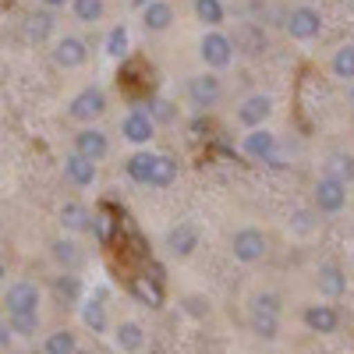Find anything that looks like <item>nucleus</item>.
Here are the masks:
<instances>
[{"mask_svg": "<svg viewBox=\"0 0 354 354\" xmlns=\"http://www.w3.org/2000/svg\"><path fill=\"white\" fill-rule=\"evenodd\" d=\"M248 326L259 340L280 337V298L277 294H255L252 308H248Z\"/></svg>", "mask_w": 354, "mask_h": 354, "instance_id": "obj_1", "label": "nucleus"}, {"mask_svg": "<svg viewBox=\"0 0 354 354\" xmlns=\"http://www.w3.org/2000/svg\"><path fill=\"white\" fill-rule=\"evenodd\" d=\"M106 113V93L103 88H96V85H85L82 93L68 103V117L71 121H78V124H93V121H100V117Z\"/></svg>", "mask_w": 354, "mask_h": 354, "instance_id": "obj_2", "label": "nucleus"}, {"mask_svg": "<svg viewBox=\"0 0 354 354\" xmlns=\"http://www.w3.org/2000/svg\"><path fill=\"white\" fill-rule=\"evenodd\" d=\"M198 57H202V64L209 68V71L230 68V61H234V43H230V36L209 28V32L202 36V43H198Z\"/></svg>", "mask_w": 354, "mask_h": 354, "instance_id": "obj_3", "label": "nucleus"}, {"mask_svg": "<svg viewBox=\"0 0 354 354\" xmlns=\"http://www.w3.org/2000/svg\"><path fill=\"white\" fill-rule=\"evenodd\" d=\"M266 252H270V238H266L259 227H241V230H234V238H230V255L238 259V262H259Z\"/></svg>", "mask_w": 354, "mask_h": 354, "instance_id": "obj_4", "label": "nucleus"}, {"mask_svg": "<svg viewBox=\"0 0 354 354\" xmlns=\"http://www.w3.org/2000/svg\"><path fill=\"white\" fill-rule=\"evenodd\" d=\"M39 298L43 294L32 280H15L4 294V308H8V315H32V312H39Z\"/></svg>", "mask_w": 354, "mask_h": 354, "instance_id": "obj_5", "label": "nucleus"}, {"mask_svg": "<svg viewBox=\"0 0 354 354\" xmlns=\"http://www.w3.org/2000/svg\"><path fill=\"white\" fill-rule=\"evenodd\" d=\"M319 32H322V15H319L315 8L301 4V8H294V11L287 15V36H290V39L308 43V39H315Z\"/></svg>", "mask_w": 354, "mask_h": 354, "instance_id": "obj_6", "label": "nucleus"}, {"mask_svg": "<svg viewBox=\"0 0 354 354\" xmlns=\"http://www.w3.org/2000/svg\"><path fill=\"white\" fill-rule=\"evenodd\" d=\"M163 248L170 259H192L195 248H198V227L195 223H177L167 230V238H163Z\"/></svg>", "mask_w": 354, "mask_h": 354, "instance_id": "obj_7", "label": "nucleus"}, {"mask_svg": "<svg viewBox=\"0 0 354 354\" xmlns=\"http://www.w3.org/2000/svg\"><path fill=\"white\" fill-rule=\"evenodd\" d=\"M273 117V100L266 96V93H255V96H245L241 106H238V121L255 131V128H266V121Z\"/></svg>", "mask_w": 354, "mask_h": 354, "instance_id": "obj_8", "label": "nucleus"}, {"mask_svg": "<svg viewBox=\"0 0 354 354\" xmlns=\"http://www.w3.org/2000/svg\"><path fill=\"white\" fill-rule=\"evenodd\" d=\"M223 93V85L216 78V71H202V75H192L188 78V100L192 106H213Z\"/></svg>", "mask_w": 354, "mask_h": 354, "instance_id": "obj_9", "label": "nucleus"}, {"mask_svg": "<svg viewBox=\"0 0 354 354\" xmlns=\"http://www.w3.org/2000/svg\"><path fill=\"white\" fill-rule=\"evenodd\" d=\"M315 213H340L344 205H347V188L344 185H337V181H330V177H319L315 181Z\"/></svg>", "mask_w": 354, "mask_h": 354, "instance_id": "obj_10", "label": "nucleus"}, {"mask_svg": "<svg viewBox=\"0 0 354 354\" xmlns=\"http://www.w3.org/2000/svg\"><path fill=\"white\" fill-rule=\"evenodd\" d=\"M75 153L78 156H85V160H93V163H100V160H106V153H110V138H106V131H100V128H82L78 135H75Z\"/></svg>", "mask_w": 354, "mask_h": 354, "instance_id": "obj_11", "label": "nucleus"}, {"mask_svg": "<svg viewBox=\"0 0 354 354\" xmlns=\"http://www.w3.org/2000/svg\"><path fill=\"white\" fill-rule=\"evenodd\" d=\"M85 61H88V50H85V43L78 36H61L53 43V64L57 68L71 71V68H82Z\"/></svg>", "mask_w": 354, "mask_h": 354, "instance_id": "obj_12", "label": "nucleus"}, {"mask_svg": "<svg viewBox=\"0 0 354 354\" xmlns=\"http://www.w3.org/2000/svg\"><path fill=\"white\" fill-rule=\"evenodd\" d=\"M121 135L131 142V145H149L153 135H156V121L145 110H131L124 121H121Z\"/></svg>", "mask_w": 354, "mask_h": 354, "instance_id": "obj_13", "label": "nucleus"}, {"mask_svg": "<svg viewBox=\"0 0 354 354\" xmlns=\"http://www.w3.org/2000/svg\"><path fill=\"white\" fill-rule=\"evenodd\" d=\"M128 290H131V298H135L138 305H145V308H163V287H160V277L138 273V277H131Z\"/></svg>", "mask_w": 354, "mask_h": 354, "instance_id": "obj_14", "label": "nucleus"}, {"mask_svg": "<svg viewBox=\"0 0 354 354\" xmlns=\"http://www.w3.org/2000/svg\"><path fill=\"white\" fill-rule=\"evenodd\" d=\"M241 153L248 156V160H259V163H266L273 153H277V135L273 131H266V128H255V131H248L245 138H241Z\"/></svg>", "mask_w": 354, "mask_h": 354, "instance_id": "obj_15", "label": "nucleus"}, {"mask_svg": "<svg viewBox=\"0 0 354 354\" xmlns=\"http://www.w3.org/2000/svg\"><path fill=\"white\" fill-rule=\"evenodd\" d=\"M301 322H305L312 333H337V326H340V312H337L333 305H305Z\"/></svg>", "mask_w": 354, "mask_h": 354, "instance_id": "obj_16", "label": "nucleus"}, {"mask_svg": "<svg viewBox=\"0 0 354 354\" xmlns=\"http://www.w3.org/2000/svg\"><path fill=\"white\" fill-rule=\"evenodd\" d=\"M315 283H319V294H326V298H344L347 294V273L337 262H322Z\"/></svg>", "mask_w": 354, "mask_h": 354, "instance_id": "obj_17", "label": "nucleus"}, {"mask_svg": "<svg viewBox=\"0 0 354 354\" xmlns=\"http://www.w3.org/2000/svg\"><path fill=\"white\" fill-rule=\"evenodd\" d=\"M64 177L75 188H88V185H96V163L78 156V153H68L64 156Z\"/></svg>", "mask_w": 354, "mask_h": 354, "instance_id": "obj_18", "label": "nucleus"}, {"mask_svg": "<svg viewBox=\"0 0 354 354\" xmlns=\"http://www.w3.org/2000/svg\"><path fill=\"white\" fill-rule=\"evenodd\" d=\"M50 255H53V262L61 266L64 273H75L78 266L85 262V252H82L78 241H71V238H57V241L50 245Z\"/></svg>", "mask_w": 354, "mask_h": 354, "instance_id": "obj_19", "label": "nucleus"}, {"mask_svg": "<svg viewBox=\"0 0 354 354\" xmlns=\"http://www.w3.org/2000/svg\"><path fill=\"white\" fill-rule=\"evenodd\" d=\"M113 344L117 351H124V354H138L145 347V330L138 326V322H117V330H113Z\"/></svg>", "mask_w": 354, "mask_h": 354, "instance_id": "obj_20", "label": "nucleus"}, {"mask_svg": "<svg viewBox=\"0 0 354 354\" xmlns=\"http://www.w3.org/2000/svg\"><path fill=\"white\" fill-rule=\"evenodd\" d=\"M142 25H145V32H167L174 25V8L167 0H153L149 8H142Z\"/></svg>", "mask_w": 354, "mask_h": 354, "instance_id": "obj_21", "label": "nucleus"}, {"mask_svg": "<svg viewBox=\"0 0 354 354\" xmlns=\"http://www.w3.org/2000/svg\"><path fill=\"white\" fill-rule=\"evenodd\" d=\"M61 227L71 230V234L93 230V213H88L82 202H64V205H61Z\"/></svg>", "mask_w": 354, "mask_h": 354, "instance_id": "obj_22", "label": "nucleus"}, {"mask_svg": "<svg viewBox=\"0 0 354 354\" xmlns=\"http://www.w3.org/2000/svg\"><path fill=\"white\" fill-rule=\"evenodd\" d=\"M322 177H330V181H337V185H351L354 181V156L351 153H333L330 160H326V174Z\"/></svg>", "mask_w": 354, "mask_h": 354, "instance_id": "obj_23", "label": "nucleus"}, {"mask_svg": "<svg viewBox=\"0 0 354 354\" xmlns=\"http://www.w3.org/2000/svg\"><path fill=\"white\" fill-rule=\"evenodd\" d=\"M230 43H234V50H241L248 57H255V53L266 50V36H262V28H255V25H241Z\"/></svg>", "mask_w": 354, "mask_h": 354, "instance_id": "obj_24", "label": "nucleus"}, {"mask_svg": "<svg viewBox=\"0 0 354 354\" xmlns=\"http://www.w3.org/2000/svg\"><path fill=\"white\" fill-rule=\"evenodd\" d=\"M156 156H160V153H135V156L124 163V170H128V177H131L135 185H149V181H153Z\"/></svg>", "mask_w": 354, "mask_h": 354, "instance_id": "obj_25", "label": "nucleus"}, {"mask_svg": "<svg viewBox=\"0 0 354 354\" xmlns=\"http://www.w3.org/2000/svg\"><path fill=\"white\" fill-rule=\"evenodd\" d=\"M53 294H57V301L61 305H75L82 298V283L75 273H61V277H53Z\"/></svg>", "mask_w": 354, "mask_h": 354, "instance_id": "obj_26", "label": "nucleus"}, {"mask_svg": "<svg viewBox=\"0 0 354 354\" xmlns=\"http://www.w3.org/2000/svg\"><path fill=\"white\" fill-rule=\"evenodd\" d=\"M330 71H333L337 78H344V82H351V78H354V43H344V46H337V50H333Z\"/></svg>", "mask_w": 354, "mask_h": 354, "instance_id": "obj_27", "label": "nucleus"}, {"mask_svg": "<svg viewBox=\"0 0 354 354\" xmlns=\"http://www.w3.org/2000/svg\"><path fill=\"white\" fill-rule=\"evenodd\" d=\"M82 322H85L93 333H106V308H103L100 298H93V301L82 305Z\"/></svg>", "mask_w": 354, "mask_h": 354, "instance_id": "obj_28", "label": "nucleus"}, {"mask_svg": "<svg viewBox=\"0 0 354 354\" xmlns=\"http://www.w3.org/2000/svg\"><path fill=\"white\" fill-rule=\"evenodd\" d=\"M177 181V163L170 156H156V167H153V181L149 188H170Z\"/></svg>", "mask_w": 354, "mask_h": 354, "instance_id": "obj_29", "label": "nucleus"}, {"mask_svg": "<svg viewBox=\"0 0 354 354\" xmlns=\"http://www.w3.org/2000/svg\"><path fill=\"white\" fill-rule=\"evenodd\" d=\"M71 11H75V18H78V21L96 25V21L103 18L106 4H103V0H71Z\"/></svg>", "mask_w": 354, "mask_h": 354, "instance_id": "obj_30", "label": "nucleus"}, {"mask_svg": "<svg viewBox=\"0 0 354 354\" xmlns=\"http://www.w3.org/2000/svg\"><path fill=\"white\" fill-rule=\"evenodd\" d=\"M195 18L202 25L216 28V25H223V4L220 0H195Z\"/></svg>", "mask_w": 354, "mask_h": 354, "instance_id": "obj_31", "label": "nucleus"}, {"mask_svg": "<svg viewBox=\"0 0 354 354\" xmlns=\"http://www.w3.org/2000/svg\"><path fill=\"white\" fill-rule=\"evenodd\" d=\"M75 333L71 330H57V333H50L46 337V344H43V354H75Z\"/></svg>", "mask_w": 354, "mask_h": 354, "instance_id": "obj_32", "label": "nucleus"}, {"mask_svg": "<svg viewBox=\"0 0 354 354\" xmlns=\"http://www.w3.org/2000/svg\"><path fill=\"white\" fill-rule=\"evenodd\" d=\"M181 308H185V315H192V319H198V322L213 315V305H209V298H205V294H185Z\"/></svg>", "mask_w": 354, "mask_h": 354, "instance_id": "obj_33", "label": "nucleus"}, {"mask_svg": "<svg viewBox=\"0 0 354 354\" xmlns=\"http://www.w3.org/2000/svg\"><path fill=\"white\" fill-rule=\"evenodd\" d=\"M8 326H11L15 337H32V333H39V312H32V315H8Z\"/></svg>", "mask_w": 354, "mask_h": 354, "instance_id": "obj_34", "label": "nucleus"}, {"mask_svg": "<svg viewBox=\"0 0 354 354\" xmlns=\"http://www.w3.org/2000/svg\"><path fill=\"white\" fill-rule=\"evenodd\" d=\"M113 230H117V220L103 209V213H93V234L100 238V245H110L113 241Z\"/></svg>", "mask_w": 354, "mask_h": 354, "instance_id": "obj_35", "label": "nucleus"}, {"mask_svg": "<svg viewBox=\"0 0 354 354\" xmlns=\"http://www.w3.org/2000/svg\"><path fill=\"white\" fill-rule=\"evenodd\" d=\"M106 53L110 57H124L128 53V28L124 25H113L106 32Z\"/></svg>", "mask_w": 354, "mask_h": 354, "instance_id": "obj_36", "label": "nucleus"}, {"mask_svg": "<svg viewBox=\"0 0 354 354\" xmlns=\"http://www.w3.org/2000/svg\"><path fill=\"white\" fill-rule=\"evenodd\" d=\"M50 32H53V18L50 15H32L28 18V36H32L36 43H43Z\"/></svg>", "mask_w": 354, "mask_h": 354, "instance_id": "obj_37", "label": "nucleus"}, {"mask_svg": "<svg viewBox=\"0 0 354 354\" xmlns=\"http://www.w3.org/2000/svg\"><path fill=\"white\" fill-rule=\"evenodd\" d=\"M290 227H294V234H301V238H305V234H312L319 227V220H315V213L298 209V213H294V220H290Z\"/></svg>", "mask_w": 354, "mask_h": 354, "instance_id": "obj_38", "label": "nucleus"}, {"mask_svg": "<svg viewBox=\"0 0 354 354\" xmlns=\"http://www.w3.org/2000/svg\"><path fill=\"white\" fill-rule=\"evenodd\" d=\"M156 117L160 121H174V110H170V103H156ZM153 117V121H156Z\"/></svg>", "mask_w": 354, "mask_h": 354, "instance_id": "obj_39", "label": "nucleus"}, {"mask_svg": "<svg viewBox=\"0 0 354 354\" xmlns=\"http://www.w3.org/2000/svg\"><path fill=\"white\" fill-rule=\"evenodd\" d=\"M11 326H8V319H0V344H11Z\"/></svg>", "mask_w": 354, "mask_h": 354, "instance_id": "obj_40", "label": "nucleus"}, {"mask_svg": "<svg viewBox=\"0 0 354 354\" xmlns=\"http://www.w3.org/2000/svg\"><path fill=\"white\" fill-rule=\"evenodd\" d=\"M64 4H71V0H43V8H64Z\"/></svg>", "mask_w": 354, "mask_h": 354, "instance_id": "obj_41", "label": "nucleus"}, {"mask_svg": "<svg viewBox=\"0 0 354 354\" xmlns=\"http://www.w3.org/2000/svg\"><path fill=\"white\" fill-rule=\"evenodd\" d=\"M149 4H153V0H135V8H138V11H142V8H149Z\"/></svg>", "mask_w": 354, "mask_h": 354, "instance_id": "obj_42", "label": "nucleus"}, {"mask_svg": "<svg viewBox=\"0 0 354 354\" xmlns=\"http://www.w3.org/2000/svg\"><path fill=\"white\" fill-rule=\"evenodd\" d=\"M4 277H8V266H4V262H0V283H4Z\"/></svg>", "mask_w": 354, "mask_h": 354, "instance_id": "obj_43", "label": "nucleus"}]
</instances>
